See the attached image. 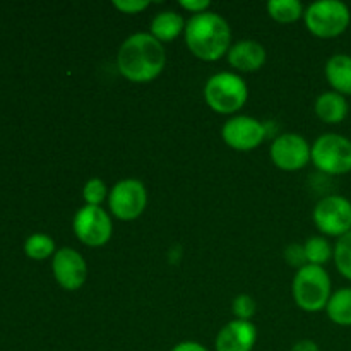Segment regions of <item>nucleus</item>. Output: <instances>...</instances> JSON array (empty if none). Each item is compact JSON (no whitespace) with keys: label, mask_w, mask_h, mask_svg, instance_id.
I'll use <instances>...</instances> for the list:
<instances>
[{"label":"nucleus","mask_w":351,"mask_h":351,"mask_svg":"<svg viewBox=\"0 0 351 351\" xmlns=\"http://www.w3.org/2000/svg\"><path fill=\"white\" fill-rule=\"evenodd\" d=\"M331 278L322 266L300 267L293 278L295 304L307 312H317L328 307L331 298Z\"/></svg>","instance_id":"3"},{"label":"nucleus","mask_w":351,"mask_h":351,"mask_svg":"<svg viewBox=\"0 0 351 351\" xmlns=\"http://www.w3.org/2000/svg\"><path fill=\"white\" fill-rule=\"evenodd\" d=\"M267 12L278 23H293L304 16V5L298 0H269Z\"/></svg>","instance_id":"19"},{"label":"nucleus","mask_w":351,"mask_h":351,"mask_svg":"<svg viewBox=\"0 0 351 351\" xmlns=\"http://www.w3.org/2000/svg\"><path fill=\"white\" fill-rule=\"evenodd\" d=\"M266 125L254 117L239 115L225 122L223 141L237 151H252L266 139Z\"/></svg>","instance_id":"10"},{"label":"nucleus","mask_w":351,"mask_h":351,"mask_svg":"<svg viewBox=\"0 0 351 351\" xmlns=\"http://www.w3.org/2000/svg\"><path fill=\"white\" fill-rule=\"evenodd\" d=\"M257 341V329L250 321L228 322L216 336V351H252Z\"/></svg>","instance_id":"13"},{"label":"nucleus","mask_w":351,"mask_h":351,"mask_svg":"<svg viewBox=\"0 0 351 351\" xmlns=\"http://www.w3.org/2000/svg\"><path fill=\"white\" fill-rule=\"evenodd\" d=\"M291 351H321V350H319V346L315 345L314 341H311V339H302V341H298L297 345L291 348Z\"/></svg>","instance_id":"29"},{"label":"nucleus","mask_w":351,"mask_h":351,"mask_svg":"<svg viewBox=\"0 0 351 351\" xmlns=\"http://www.w3.org/2000/svg\"><path fill=\"white\" fill-rule=\"evenodd\" d=\"M147 204L146 187L141 180L125 178L113 185L108 195V206L113 216L122 221H132L139 218Z\"/></svg>","instance_id":"7"},{"label":"nucleus","mask_w":351,"mask_h":351,"mask_svg":"<svg viewBox=\"0 0 351 351\" xmlns=\"http://www.w3.org/2000/svg\"><path fill=\"white\" fill-rule=\"evenodd\" d=\"M113 5L125 14H137L149 5L147 0H115Z\"/></svg>","instance_id":"26"},{"label":"nucleus","mask_w":351,"mask_h":351,"mask_svg":"<svg viewBox=\"0 0 351 351\" xmlns=\"http://www.w3.org/2000/svg\"><path fill=\"white\" fill-rule=\"evenodd\" d=\"M315 167L328 175L351 171V141L341 134H322L311 151Z\"/></svg>","instance_id":"6"},{"label":"nucleus","mask_w":351,"mask_h":351,"mask_svg":"<svg viewBox=\"0 0 351 351\" xmlns=\"http://www.w3.org/2000/svg\"><path fill=\"white\" fill-rule=\"evenodd\" d=\"M182 31H185V23L180 14L173 12V10L160 12L151 23V34L161 43L175 40Z\"/></svg>","instance_id":"17"},{"label":"nucleus","mask_w":351,"mask_h":351,"mask_svg":"<svg viewBox=\"0 0 351 351\" xmlns=\"http://www.w3.org/2000/svg\"><path fill=\"white\" fill-rule=\"evenodd\" d=\"M304 249L307 264H312V266H324L331 257H335V250L324 237H312L305 242Z\"/></svg>","instance_id":"20"},{"label":"nucleus","mask_w":351,"mask_h":351,"mask_svg":"<svg viewBox=\"0 0 351 351\" xmlns=\"http://www.w3.org/2000/svg\"><path fill=\"white\" fill-rule=\"evenodd\" d=\"M108 195V189L101 178H91L86 182L84 189H82V197L88 206H99Z\"/></svg>","instance_id":"23"},{"label":"nucleus","mask_w":351,"mask_h":351,"mask_svg":"<svg viewBox=\"0 0 351 351\" xmlns=\"http://www.w3.org/2000/svg\"><path fill=\"white\" fill-rule=\"evenodd\" d=\"M167 53L151 33L130 34L119 48L117 69L132 82H149L163 72Z\"/></svg>","instance_id":"1"},{"label":"nucleus","mask_w":351,"mask_h":351,"mask_svg":"<svg viewBox=\"0 0 351 351\" xmlns=\"http://www.w3.org/2000/svg\"><path fill=\"white\" fill-rule=\"evenodd\" d=\"M185 43L197 58L215 62L232 48V29L225 17L206 10L185 23Z\"/></svg>","instance_id":"2"},{"label":"nucleus","mask_w":351,"mask_h":351,"mask_svg":"<svg viewBox=\"0 0 351 351\" xmlns=\"http://www.w3.org/2000/svg\"><path fill=\"white\" fill-rule=\"evenodd\" d=\"M315 113L326 123H339L348 115V101L336 91H326L315 99Z\"/></svg>","instance_id":"16"},{"label":"nucleus","mask_w":351,"mask_h":351,"mask_svg":"<svg viewBox=\"0 0 351 351\" xmlns=\"http://www.w3.org/2000/svg\"><path fill=\"white\" fill-rule=\"evenodd\" d=\"M24 252L34 261H43L55 252V242L45 233H34L24 243Z\"/></svg>","instance_id":"21"},{"label":"nucleus","mask_w":351,"mask_h":351,"mask_svg":"<svg viewBox=\"0 0 351 351\" xmlns=\"http://www.w3.org/2000/svg\"><path fill=\"white\" fill-rule=\"evenodd\" d=\"M51 269H53L57 283L69 291L79 290L88 276V266H86L84 257L74 249L57 250L53 256V263H51Z\"/></svg>","instance_id":"12"},{"label":"nucleus","mask_w":351,"mask_h":351,"mask_svg":"<svg viewBox=\"0 0 351 351\" xmlns=\"http://www.w3.org/2000/svg\"><path fill=\"white\" fill-rule=\"evenodd\" d=\"M326 77L339 95H351V55H332L326 64Z\"/></svg>","instance_id":"15"},{"label":"nucleus","mask_w":351,"mask_h":351,"mask_svg":"<svg viewBox=\"0 0 351 351\" xmlns=\"http://www.w3.org/2000/svg\"><path fill=\"white\" fill-rule=\"evenodd\" d=\"M335 263L339 273L351 281V232L339 237L335 245Z\"/></svg>","instance_id":"22"},{"label":"nucleus","mask_w":351,"mask_h":351,"mask_svg":"<svg viewBox=\"0 0 351 351\" xmlns=\"http://www.w3.org/2000/svg\"><path fill=\"white\" fill-rule=\"evenodd\" d=\"M314 223L319 232L343 237L351 232V202L343 195H328L314 208Z\"/></svg>","instance_id":"8"},{"label":"nucleus","mask_w":351,"mask_h":351,"mask_svg":"<svg viewBox=\"0 0 351 351\" xmlns=\"http://www.w3.org/2000/svg\"><path fill=\"white\" fill-rule=\"evenodd\" d=\"M326 311L335 324L351 326V288L335 291L329 298Z\"/></svg>","instance_id":"18"},{"label":"nucleus","mask_w":351,"mask_h":351,"mask_svg":"<svg viewBox=\"0 0 351 351\" xmlns=\"http://www.w3.org/2000/svg\"><path fill=\"white\" fill-rule=\"evenodd\" d=\"M233 314L237 315V319L240 321H250L252 315L256 314V300H254L250 295H239V297L233 300Z\"/></svg>","instance_id":"24"},{"label":"nucleus","mask_w":351,"mask_h":351,"mask_svg":"<svg viewBox=\"0 0 351 351\" xmlns=\"http://www.w3.org/2000/svg\"><path fill=\"white\" fill-rule=\"evenodd\" d=\"M247 96L245 81L233 72H218L204 86L206 103L218 113H235L245 105Z\"/></svg>","instance_id":"4"},{"label":"nucleus","mask_w":351,"mask_h":351,"mask_svg":"<svg viewBox=\"0 0 351 351\" xmlns=\"http://www.w3.org/2000/svg\"><path fill=\"white\" fill-rule=\"evenodd\" d=\"M171 351H208V350L195 341H184V343H178V345Z\"/></svg>","instance_id":"28"},{"label":"nucleus","mask_w":351,"mask_h":351,"mask_svg":"<svg viewBox=\"0 0 351 351\" xmlns=\"http://www.w3.org/2000/svg\"><path fill=\"white\" fill-rule=\"evenodd\" d=\"M285 259H287L291 266H297L298 269L307 266L305 249L304 245H298V243H291L290 247H287V250H285Z\"/></svg>","instance_id":"25"},{"label":"nucleus","mask_w":351,"mask_h":351,"mask_svg":"<svg viewBox=\"0 0 351 351\" xmlns=\"http://www.w3.org/2000/svg\"><path fill=\"white\" fill-rule=\"evenodd\" d=\"M311 151L312 147L308 146L305 137L298 134H283L271 144V160L281 170L295 171L308 165Z\"/></svg>","instance_id":"11"},{"label":"nucleus","mask_w":351,"mask_h":351,"mask_svg":"<svg viewBox=\"0 0 351 351\" xmlns=\"http://www.w3.org/2000/svg\"><path fill=\"white\" fill-rule=\"evenodd\" d=\"M180 5L184 9L191 10L192 14H201L206 12V9L211 5V2L209 0H180Z\"/></svg>","instance_id":"27"},{"label":"nucleus","mask_w":351,"mask_h":351,"mask_svg":"<svg viewBox=\"0 0 351 351\" xmlns=\"http://www.w3.org/2000/svg\"><path fill=\"white\" fill-rule=\"evenodd\" d=\"M226 55H228L230 65L242 72L259 71L266 62V50L263 45L254 40L237 41Z\"/></svg>","instance_id":"14"},{"label":"nucleus","mask_w":351,"mask_h":351,"mask_svg":"<svg viewBox=\"0 0 351 351\" xmlns=\"http://www.w3.org/2000/svg\"><path fill=\"white\" fill-rule=\"evenodd\" d=\"M112 219L101 206H88L74 216V233L84 245L101 247L112 237Z\"/></svg>","instance_id":"9"},{"label":"nucleus","mask_w":351,"mask_h":351,"mask_svg":"<svg viewBox=\"0 0 351 351\" xmlns=\"http://www.w3.org/2000/svg\"><path fill=\"white\" fill-rule=\"evenodd\" d=\"M308 31L319 38H335L350 26L351 14L339 0H319L311 3L304 14Z\"/></svg>","instance_id":"5"}]
</instances>
